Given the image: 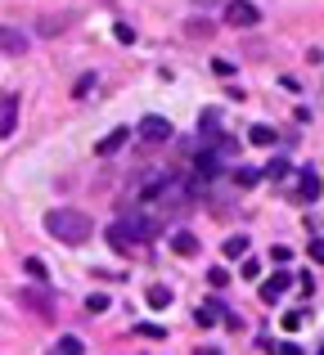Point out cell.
<instances>
[{
    "instance_id": "8992f818",
    "label": "cell",
    "mask_w": 324,
    "mask_h": 355,
    "mask_svg": "<svg viewBox=\"0 0 324 355\" xmlns=\"http://www.w3.org/2000/svg\"><path fill=\"white\" fill-rule=\"evenodd\" d=\"M289 288H293V275H289V270H280V275H271V279L262 284V293H257V297H262L266 306H275L284 293H289Z\"/></svg>"
},
{
    "instance_id": "3957f363",
    "label": "cell",
    "mask_w": 324,
    "mask_h": 355,
    "mask_svg": "<svg viewBox=\"0 0 324 355\" xmlns=\"http://www.w3.org/2000/svg\"><path fill=\"white\" fill-rule=\"evenodd\" d=\"M225 23L230 27H257L262 23V9H257L253 0H230L225 5Z\"/></svg>"
},
{
    "instance_id": "9a60e30c",
    "label": "cell",
    "mask_w": 324,
    "mask_h": 355,
    "mask_svg": "<svg viewBox=\"0 0 324 355\" xmlns=\"http://www.w3.org/2000/svg\"><path fill=\"white\" fill-rule=\"evenodd\" d=\"M248 139H253L257 148H266V144H275V139H280V130H275V126H266V121H257V126L248 130Z\"/></svg>"
},
{
    "instance_id": "2e32d148",
    "label": "cell",
    "mask_w": 324,
    "mask_h": 355,
    "mask_svg": "<svg viewBox=\"0 0 324 355\" xmlns=\"http://www.w3.org/2000/svg\"><path fill=\"white\" fill-rule=\"evenodd\" d=\"M216 32V23H212V18H203V14H194L189 23H185V36H212Z\"/></svg>"
},
{
    "instance_id": "d6986e66",
    "label": "cell",
    "mask_w": 324,
    "mask_h": 355,
    "mask_svg": "<svg viewBox=\"0 0 324 355\" xmlns=\"http://www.w3.org/2000/svg\"><path fill=\"white\" fill-rule=\"evenodd\" d=\"M54 351H63V355H81V351H86V342H81V338H72V333H63V338L54 342Z\"/></svg>"
},
{
    "instance_id": "44dd1931",
    "label": "cell",
    "mask_w": 324,
    "mask_h": 355,
    "mask_svg": "<svg viewBox=\"0 0 324 355\" xmlns=\"http://www.w3.org/2000/svg\"><path fill=\"white\" fill-rule=\"evenodd\" d=\"M95 86H99V81H95V72H86V77H81L77 86H72V95H77V99H86V95H90Z\"/></svg>"
},
{
    "instance_id": "277c9868",
    "label": "cell",
    "mask_w": 324,
    "mask_h": 355,
    "mask_svg": "<svg viewBox=\"0 0 324 355\" xmlns=\"http://www.w3.org/2000/svg\"><path fill=\"white\" fill-rule=\"evenodd\" d=\"M198 139L203 144H221V139H225V121H221L216 108H207V113L198 117Z\"/></svg>"
},
{
    "instance_id": "ffe728a7",
    "label": "cell",
    "mask_w": 324,
    "mask_h": 355,
    "mask_svg": "<svg viewBox=\"0 0 324 355\" xmlns=\"http://www.w3.org/2000/svg\"><path fill=\"white\" fill-rule=\"evenodd\" d=\"M244 252H248V234H230V239H225V257H230V261L244 257Z\"/></svg>"
},
{
    "instance_id": "9c48e42d",
    "label": "cell",
    "mask_w": 324,
    "mask_h": 355,
    "mask_svg": "<svg viewBox=\"0 0 324 355\" xmlns=\"http://www.w3.org/2000/svg\"><path fill=\"white\" fill-rule=\"evenodd\" d=\"M135 243H140V239H135V230L126 225V220H117V225H108V248H113V252H131Z\"/></svg>"
},
{
    "instance_id": "ba28073f",
    "label": "cell",
    "mask_w": 324,
    "mask_h": 355,
    "mask_svg": "<svg viewBox=\"0 0 324 355\" xmlns=\"http://www.w3.org/2000/svg\"><path fill=\"white\" fill-rule=\"evenodd\" d=\"M320 189H324V184H320V175L311 171V166H307V171H298V189H293V198H298V202H316Z\"/></svg>"
},
{
    "instance_id": "d4e9b609",
    "label": "cell",
    "mask_w": 324,
    "mask_h": 355,
    "mask_svg": "<svg viewBox=\"0 0 324 355\" xmlns=\"http://www.w3.org/2000/svg\"><path fill=\"white\" fill-rule=\"evenodd\" d=\"M113 32H117V41H122V45H131V41H135V27H131V23H117Z\"/></svg>"
},
{
    "instance_id": "f1b7e54d",
    "label": "cell",
    "mask_w": 324,
    "mask_h": 355,
    "mask_svg": "<svg viewBox=\"0 0 324 355\" xmlns=\"http://www.w3.org/2000/svg\"><path fill=\"white\" fill-rule=\"evenodd\" d=\"M144 338H167V329H158V324H140Z\"/></svg>"
},
{
    "instance_id": "7a4b0ae2",
    "label": "cell",
    "mask_w": 324,
    "mask_h": 355,
    "mask_svg": "<svg viewBox=\"0 0 324 355\" xmlns=\"http://www.w3.org/2000/svg\"><path fill=\"white\" fill-rule=\"evenodd\" d=\"M18 306H27L41 320H54V293H45V288H18Z\"/></svg>"
},
{
    "instance_id": "5bb4252c",
    "label": "cell",
    "mask_w": 324,
    "mask_h": 355,
    "mask_svg": "<svg viewBox=\"0 0 324 355\" xmlns=\"http://www.w3.org/2000/svg\"><path fill=\"white\" fill-rule=\"evenodd\" d=\"M266 171H257V166H235V175H230V180H235V189H257V180H262Z\"/></svg>"
},
{
    "instance_id": "52a82bcc",
    "label": "cell",
    "mask_w": 324,
    "mask_h": 355,
    "mask_svg": "<svg viewBox=\"0 0 324 355\" xmlns=\"http://www.w3.org/2000/svg\"><path fill=\"white\" fill-rule=\"evenodd\" d=\"M72 23H77V14H41L36 18V32L41 36H63Z\"/></svg>"
},
{
    "instance_id": "7c38bea8",
    "label": "cell",
    "mask_w": 324,
    "mask_h": 355,
    "mask_svg": "<svg viewBox=\"0 0 324 355\" xmlns=\"http://www.w3.org/2000/svg\"><path fill=\"white\" fill-rule=\"evenodd\" d=\"M171 252H180V257H198V234L176 230V234H171Z\"/></svg>"
},
{
    "instance_id": "484cf974",
    "label": "cell",
    "mask_w": 324,
    "mask_h": 355,
    "mask_svg": "<svg viewBox=\"0 0 324 355\" xmlns=\"http://www.w3.org/2000/svg\"><path fill=\"white\" fill-rule=\"evenodd\" d=\"M244 279H262V261H257V257L244 261Z\"/></svg>"
},
{
    "instance_id": "30bf717a",
    "label": "cell",
    "mask_w": 324,
    "mask_h": 355,
    "mask_svg": "<svg viewBox=\"0 0 324 355\" xmlns=\"http://www.w3.org/2000/svg\"><path fill=\"white\" fill-rule=\"evenodd\" d=\"M126 139H131V130H126V126H117V130H108V135H104V139H99V144H95V153H104V157H113V153H117V148H122V144H126Z\"/></svg>"
},
{
    "instance_id": "4316f807",
    "label": "cell",
    "mask_w": 324,
    "mask_h": 355,
    "mask_svg": "<svg viewBox=\"0 0 324 355\" xmlns=\"http://www.w3.org/2000/svg\"><path fill=\"white\" fill-rule=\"evenodd\" d=\"M23 266H27V275H32V279H45V266H41V261H36V257H27Z\"/></svg>"
},
{
    "instance_id": "f546056e",
    "label": "cell",
    "mask_w": 324,
    "mask_h": 355,
    "mask_svg": "<svg viewBox=\"0 0 324 355\" xmlns=\"http://www.w3.org/2000/svg\"><path fill=\"white\" fill-rule=\"evenodd\" d=\"M307 257H311V261H324V243H311V248H307Z\"/></svg>"
},
{
    "instance_id": "6da1fadb",
    "label": "cell",
    "mask_w": 324,
    "mask_h": 355,
    "mask_svg": "<svg viewBox=\"0 0 324 355\" xmlns=\"http://www.w3.org/2000/svg\"><path fill=\"white\" fill-rule=\"evenodd\" d=\"M45 234L77 248V243H86L90 234H95V225H90V216H86V211H77V207H54L50 216H45Z\"/></svg>"
},
{
    "instance_id": "4fadbf2b",
    "label": "cell",
    "mask_w": 324,
    "mask_h": 355,
    "mask_svg": "<svg viewBox=\"0 0 324 355\" xmlns=\"http://www.w3.org/2000/svg\"><path fill=\"white\" fill-rule=\"evenodd\" d=\"M0 41H5V54H9V59H14V54H27V36L18 32V27H5V32H0Z\"/></svg>"
},
{
    "instance_id": "e0dca14e",
    "label": "cell",
    "mask_w": 324,
    "mask_h": 355,
    "mask_svg": "<svg viewBox=\"0 0 324 355\" xmlns=\"http://www.w3.org/2000/svg\"><path fill=\"white\" fill-rule=\"evenodd\" d=\"M144 302L158 306V311H167V306H171V288H167V284H153L149 293H144Z\"/></svg>"
},
{
    "instance_id": "4dcf8cb0",
    "label": "cell",
    "mask_w": 324,
    "mask_h": 355,
    "mask_svg": "<svg viewBox=\"0 0 324 355\" xmlns=\"http://www.w3.org/2000/svg\"><path fill=\"white\" fill-rule=\"evenodd\" d=\"M198 9H216V5H230V0H194Z\"/></svg>"
},
{
    "instance_id": "5b68a950",
    "label": "cell",
    "mask_w": 324,
    "mask_h": 355,
    "mask_svg": "<svg viewBox=\"0 0 324 355\" xmlns=\"http://www.w3.org/2000/svg\"><path fill=\"white\" fill-rule=\"evenodd\" d=\"M140 139H144V144H167V139H171V121L149 113V117L140 121Z\"/></svg>"
},
{
    "instance_id": "8fae6325",
    "label": "cell",
    "mask_w": 324,
    "mask_h": 355,
    "mask_svg": "<svg viewBox=\"0 0 324 355\" xmlns=\"http://www.w3.org/2000/svg\"><path fill=\"white\" fill-rule=\"evenodd\" d=\"M18 126V95H5V104H0V135H14Z\"/></svg>"
},
{
    "instance_id": "cb8c5ba5",
    "label": "cell",
    "mask_w": 324,
    "mask_h": 355,
    "mask_svg": "<svg viewBox=\"0 0 324 355\" xmlns=\"http://www.w3.org/2000/svg\"><path fill=\"white\" fill-rule=\"evenodd\" d=\"M86 311H90V315H104V311H108V297H104V293L86 297Z\"/></svg>"
},
{
    "instance_id": "ac0fdd59",
    "label": "cell",
    "mask_w": 324,
    "mask_h": 355,
    "mask_svg": "<svg viewBox=\"0 0 324 355\" xmlns=\"http://www.w3.org/2000/svg\"><path fill=\"white\" fill-rule=\"evenodd\" d=\"M289 175H293L289 157H271V162H266V180H289Z\"/></svg>"
},
{
    "instance_id": "1f68e13d",
    "label": "cell",
    "mask_w": 324,
    "mask_h": 355,
    "mask_svg": "<svg viewBox=\"0 0 324 355\" xmlns=\"http://www.w3.org/2000/svg\"><path fill=\"white\" fill-rule=\"evenodd\" d=\"M104 5H113V0H104Z\"/></svg>"
},
{
    "instance_id": "603a6c76",
    "label": "cell",
    "mask_w": 324,
    "mask_h": 355,
    "mask_svg": "<svg viewBox=\"0 0 324 355\" xmlns=\"http://www.w3.org/2000/svg\"><path fill=\"white\" fill-rule=\"evenodd\" d=\"M271 261H275V266H289V261H293V248H284V243H275V248H271Z\"/></svg>"
},
{
    "instance_id": "83f0119b",
    "label": "cell",
    "mask_w": 324,
    "mask_h": 355,
    "mask_svg": "<svg viewBox=\"0 0 324 355\" xmlns=\"http://www.w3.org/2000/svg\"><path fill=\"white\" fill-rule=\"evenodd\" d=\"M284 329L298 333V329H302V311H289V315H284Z\"/></svg>"
},
{
    "instance_id": "7402d4cb",
    "label": "cell",
    "mask_w": 324,
    "mask_h": 355,
    "mask_svg": "<svg viewBox=\"0 0 324 355\" xmlns=\"http://www.w3.org/2000/svg\"><path fill=\"white\" fill-rule=\"evenodd\" d=\"M207 284H212V288H225V284H230V270H225V266H212V270H207Z\"/></svg>"
}]
</instances>
